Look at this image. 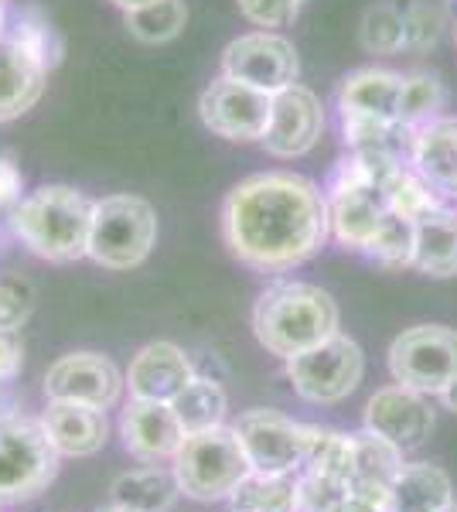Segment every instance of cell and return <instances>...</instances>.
<instances>
[{
    "label": "cell",
    "instance_id": "cell-16",
    "mask_svg": "<svg viewBox=\"0 0 457 512\" xmlns=\"http://www.w3.org/2000/svg\"><path fill=\"white\" fill-rule=\"evenodd\" d=\"M41 427L52 437L55 451L65 458H93L110 441V424L106 410L89 407V403H69V400H48Z\"/></svg>",
    "mask_w": 457,
    "mask_h": 512
},
{
    "label": "cell",
    "instance_id": "cell-19",
    "mask_svg": "<svg viewBox=\"0 0 457 512\" xmlns=\"http://www.w3.org/2000/svg\"><path fill=\"white\" fill-rule=\"evenodd\" d=\"M400 89L403 76L386 69H359L342 82L338 93V106L342 117H359V120H382V123H400Z\"/></svg>",
    "mask_w": 457,
    "mask_h": 512
},
{
    "label": "cell",
    "instance_id": "cell-18",
    "mask_svg": "<svg viewBox=\"0 0 457 512\" xmlns=\"http://www.w3.org/2000/svg\"><path fill=\"white\" fill-rule=\"evenodd\" d=\"M45 86L48 65L35 52H28L21 41L0 35V123L24 117L45 96Z\"/></svg>",
    "mask_w": 457,
    "mask_h": 512
},
{
    "label": "cell",
    "instance_id": "cell-41",
    "mask_svg": "<svg viewBox=\"0 0 457 512\" xmlns=\"http://www.w3.org/2000/svg\"><path fill=\"white\" fill-rule=\"evenodd\" d=\"M99 512H134V509H123V506H116V502H113V506H106V509H99Z\"/></svg>",
    "mask_w": 457,
    "mask_h": 512
},
{
    "label": "cell",
    "instance_id": "cell-42",
    "mask_svg": "<svg viewBox=\"0 0 457 512\" xmlns=\"http://www.w3.org/2000/svg\"><path fill=\"white\" fill-rule=\"evenodd\" d=\"M4 14H7V0H0V31H4Z\"/></svg>",
    "mask_w": 457,
    "mask_h": 512
},
{
    "label": "cell",
    "instance_id": "cell-17",
    "mask_svg": "<svg viewBox=\"0 0 457 512\" xmlns=\"http://www.w3.org/2000/svg\"><path fill=\"white\" fill-rule=\"evenodd\" d=\"M191 376H195V369H191L185 349H178L174 342H151L134 355L127 369L130 400L171 403Z\"/></svg>",
    "mask_w": 457,
    "mask_h": 512
},
{
    "label": "cell",
    "instance_id": "cell-22",
    "mask_svg": "<svg viewBox=\"0 0 457 512\" xmlns=\"http://www.w3.org/2000/svg\"><path fill=\"white\" fill-rule=\"evenodd\" d=\"M451 502V475L430 461H406L393 482V512H440Z\"/></svg>",
    "mask_w": 457,
    "mask_h": 512
},
{
    "label": "cell",
    "instance_id": "cell-3",
    "mask_svg": "<svg viewBox=\"0 0 457 512\" xmlns=\"http://www.w3.org/2000/svg\"><path fill=\"white\" fill-rule=\"evenodd\" d=\"M93 202L69 185H45L11 209V233L31 253L52 263H72L89 250Z\"/></svg>",
    "mask_w": 457,
    "mask_h": 512
},
{
    "label": "cell",
    "instance_id": "cell-34",
    "mask_svg": "<svg viewBox=\"0 0 457 512\" xmlns=\"http://www.w3.org/2000/svg\"><path fill=\"white\" fill-rule=\"evenodd\" d=\"M31 308H35V294H31V287L24 280H0V328L21 332V325L31 318Z\"/></svg>",
    "mask_w": 457,
    "mask_h": 512
},
{
    "label": "cell",
    "instance_id": "cell-13",
    "mask_svg": "<svg viewBox=\"0 0 457 512\" xmlns=\"http://www.w3.org/2000/svg\"><path fill=\"white\" fill-rule=\"evenodd\" d=\"M324 134V110L321 99L307 86H287L273 93V110L267 134H263V147L273 158H301V154L314 151V144Z\"/></svg>",
    "mask_w": 457,
    "mask_h": 512
},
{
    "label": "cell",
    "instance_id": "cell-5",
    "mask_svg": "<svg viewBox=\"0 0 457 512\" xmlns=\"http://www.w3.org/2000/svg\"><path fill=\"white\" fill-rule=\"evenodd\" d=\"M58 461L62 454L41 420L0 414V506H18L45 492L58 475Z\"/></svg>",
    "mask_w": 457,
    "mask_h": 512
},
{
    "label": "cell",
    "instance_id": "cell-39",
    "mask_svg": "<svg viewBox=\"0 0 457 512\" xmlns=\"http://www.w3.org/2000/svg\"><path fill=\"white\" fill-rule=\"evenodd\" d=\"M110 4H116L120 11H137V7H147V4H154V0H110Z\"/></svg>",
    "mask_w": 457,
    "mask_h": 512
},
{
    "label": "cell",
    "instance_id": "cell-30",
    "mask_svg": "<svg viewBox=\"0 0 457 512\" xmlns=\"http://www.w3.org/2000/svg\"><path fill=\"white\" fill-rule=\"evenodd\" d=\"M362 45L376 55H396L400 48H406L403 14L393 4L369 7L362 21Z\"/></svg>",
    "mask_w": 457,
    "mask_h": 512
},
{
    "label": "cell",
    "instance_id": "cell-7",
    "mask_svg": "<svg viewBox=\"0 0 457 512\" xmlns=\"http://www.w3.org/2000/svg\"><path fill=\"white\" fill-rule=\"evenodd\" d=\"M362 376L365 355L359 342H352L342 332H335L331 338H324L321 345H314V349L287 359V379L294 386V393L307 403H318V407L348 400L359 390Z\"/></svg>",
    "mask_w": 457,
    "mask_h": 512
},
{
    "label": "cell",
    "instance_id": "cell-33",
    "mask_svg": "<svg viewBox=\"0 0 457 512\" xmlns=\"http://www.w3.org/2000/svg\"><path fill=\"white\" fill-rule=\"evenodd\" d=\"M403 31H406V48H417V52H427V48L437 45L440 31H444V14L434 4H413L406 7L403 14Z\"/></svg>",
    "mask_w": 457,
    "mask_h": 512
},
{
    "label": "cell",
    "instance_id": "cell-27",
    "mask_svg": "<svg viewBox=\"0 0 457 512\" xmlns=\"http://www.w3.org/2000/svg\"><path fill=\"white\" fill-rule=\"evenodd\" d=\"M352 458H355V444L352 434L342 431H328V427H314L307 437V454L301 472L331 478V482H352Z\"/></svg>",
    "mask_w": 457,
    "mask_h": 512
},
{
    "label": "cell",
    "instance_id": "cell-44",
    "mask_svg": "<svg viewBox=\"0 0 457 512\" xmlns=\"http://www.w3.org/2000/svg\"><path fill=\"white\" fill-rule=\"evenodd\" d=\"M454 35H457V28H454Z\"/></svg>",
    "mask_w": 457,
    "mask_h": 512
},
{
    "label": "cell",
    "instance_id": "cell-26",
    "mask_svg": "<svg viewBox=\"0 0 457 512\" xmlns=\"http://www.w3.org/2000/svg\"><path fill=\"white\" fill-rule=\"evenodd\" d=\"M171 410H174V417H178L181 431L195 434V431L219 427L222 420H226L229 400H226V390H222L215 379L191 376L178 390V396L171 400Z\"/></svg>",
    "mask_w": 457,
    "mask_h": 512
},
{
    "label": "cell",
    "instance_id": "cell-8",
    "mask_svg": "<svg viewBox=\"0 0 457 512\" xmlns=\"http://www.w3.org/2000/svg\"><path fill=\"white\" fill-rule=\"evenodd\" d=\"M389 373L420 393H440L457 376V332L444 325H417L389 345Z\"/></svg>",
    "mask_w": 457,
    "mask_h": 512
},
{
    "label": "cell",
    "instance_id": "cell-28",
    "mask_svg": "<svg viewBox=\"0 0 457 512\" xmlns=\"http://www.w3.org/2000/svg\"><path fill=\"white\" fill-rule=\"evenodd\" d=\"M188 21L185 0H154L147 7L127 11V31L144 45H164V41L178 38Z\"/></svg>",
    "mask_w": 457,
    "mask_h": 512
},
{
    "label": "cell",
    "instance_id": "cell-21",
    "mask_svg": "<svg viewBox=\"0 0 457 512\" xmlns=\"http://www.w3.org/2000/svg\"><path fill=\"white\" fill-rule=\"evenodd\" d=\"M413 267L430 277L457 274V212L437 209L417 219V246H413Z\"/></svg>",
    "mask_w": 457,
    "mask_h": 512
},
{
    "label": "cell",
    "instance_id": "cell-29",
    "mask_svg": "<svg viewBox=\"0 0 457 512\" xmlns=\"http://www.w3.org/2000/svg\"><path fill=\"white\" fill-rule=\"evenodd\" d=\"M437 110H444V86H440V79L430 76V72L403 76L400 113H396V120L406 123V127H420V123L434 120Z\"/></svg>",
    "mask_w": 457,
    "mask_h": 512
},
{
    "label": "cell",
    "instance_id": "cell-38",
    "mask_svg": "<svg viewBox=\"0 0 457 512\" xmlns=\"http://www.w3.org/2000/svg\"><path fill=\"white\" fill-rule=\"evenodd\" d=\"M437 396L444 400V407H447V410H454V414H457V376H454L451 383H447Z\"/></svg>",
    "mask_w": 457,
    "mask_h": 512
},
{
    "label": "cell",
    "instance_id": "cell-11",
    "mask_svg": "<svg viewBox=\"0 0 457 512\" xmlns=\"http://www.w3.org/2000/svg\"><path fill=\"white\" fill-rule=\"evenodd\" d=\"M273 110V96L256 86L236 79H215L198 99V113L202 123L219 134L222 140H236V144H249V140H263Z\"/></svg>",
    "mask_w": 457,
    "mask_h": 512
},
{
    "label": "cell",
    "instance_id": "cell-4",
    "mask_svg": "<svg viewBox=\"0 0 457 512\" xmlns=\"http://www.w3.org/2000/svg\"><path fill=\"white\" fill-rule=\"evenodd\" d=\"M171 461L178 489L195 502L229 499L232 489L239 485V478L249 472L239 434L226 424L185 434V441H181V448Z\"/></svg>",
    "mask_w": 457,
    "mask_h": 512
},
{
    "label": "cell",
    "instance_id": "cell-9",
    "mask_svg": "<svg viewBox=\"0 0 457 512\" xmlns=\"http://www.w3.org/2000/svg\"><path fill=\"white\" fill-rule=\"evenodd\" d=\"M232 431L239 434L253 472H301L311 424H297L280 410L256 407L246 410Z\"/></svg>",
    "mask_w": 457,
    "mask_h": 512
},
{
    "label": "cell",
    "instance_id": "cell-20",
    "mask_svg": "<svg viewBox=\"0 0 457 512\" xmlns=\"http://www.w3.org/2000/svg\"><path fill=\"white\" fill-rule=\"evenodd\" d=\"M410 161L434 192L457 195V120H430L417 127Z\"/></svg>",
    "mask_w": 457,
    "mask_h": 512
},
{
    "label": "cell",
    "instance_id": "cell-1",
    "mask_svg": "<svg viewBox=\"0 0 457 512\" xmlns=\"http://www.w3.org/2000/svg\"><path fill=\"white\" fill-rule=\"evenodd\" d=\"M328 233V198L314 181L287 171L239 181L222 205V236L229 253L263 274H280L311 260Z\"/></svg>",
    "mask_w": 457,
    "mask_h": 512
},
{
    "label": "cell",
    "instance_id": "cell-43",
    "mask_svg": "<svg viewBox=\"0 0 457 512\" xmlns=\"http://www.w3.org/2000/svg\"><path fill=\"white\" fill-rule=\"evenodd\" d=\"M440 512H457V502H451V506H447V509H440Z\"/></svg>",
    "mask_w": 457,
    "mask_h": 512
},
{
    "label": "cell",
    "instance_id": "cell-31",
    "mask_svg": "<svg viewBox=\"0 0 457 512\" xmlns=\"http://www.w3.org/2000/svg\"><path fill=\"white\" fill-rule=\"evenodd\" d=\"M11 38L21 41L28 52H35L38 59L48 65V69H52V65L58 62V55H62V45H58L52 24L41 18L38 11H24L18 18V24L11 28Z\"/></svg>",
    "mask_w": 457,
    "mask_h": 512
},
{
    "label": "cell",
    "instance_id": "cell-15",
    "mask_svg": "<svg viewBox=\"0 0 457 512\" xmlns=\"http://www.w3.org/2000/svg\"><path fill=\"white\" fill-rule=\"evenodd\" d=\"M123 448L134 458L157 465V461H171L178 454L185 431H181L178 417H174L171 403L157 400H130L120 417Z\"/></svg>",
    "mask_w": 457,
    "mask_h": 512
},
{
    "label": "cell",
    "instance_id": "cell-23",
    "mask_svg": "<svg viewBox=\"0 0 457 512\" xmlns=\"http://www.w3.org/2000/svg\"><path fill=\"white\" fill-rule=\"evenodd\" d=\"M355 444V458H352V489H382L393 492L396 475L403 472V448L393 444L389 437H382L376 431H359L352 434Z\"/></svg>",
    "mask_w": 457,
    "mask_h": 512
},
{
    "label": "cell",
    "instance_id": "cell-14",
    "mask_svg": "<svg viewBox=\"0 0 457 512\" xmlns=\"http://www.w3.org/2000/svg\"><path fill=\"white\" fill-rule=\"evenodd\" d=\"M365 427L382 437H389L400 448H417L434 431V407L427 393L413 386H382L365 403Z\"/></svg>",
    "mask_w": 457,
    "mask_h": 512
},
{
    "label": "cell",
    "instance_id": "cell-35",
    "mask_svg": "<svg viewBox=\"0 0 457 512\" xmlns=\"http://www.w3.org/2000/svg\"><path fill=\"white\" fill-rule=\"evenodd\" d=\"M307 0H239V11L256 28H284L301 14Z\"/></svg>",
    "mask_w": 457,
    "mask_h": 512
},
{
    "label": "cell",
    "instance_id": "cell-6",
    "mask_svg": "<svg viewBox=\"0 0 457 512\" xmlns=\"http://www.w3.org/2000/svg\"><path fill=\"white\" fill-rule=\"evenodd\" d=\"M157 239V216L151 202L137 195H110L93 202L89 250L99 267L130 270L151 256Z\"/></svg>",
    "mask_w": 457,
    "mask_h": 512
},
{
    "label": "cell",
    "instance_id": "cell-25",
    "mask_svg": "<svg viewBox=\"0 0 457 512\" xmlns=\"http://www.w3.org/2000/svg\"><path fill=\"white\" fill-rule=\"evenodd\" d=\"M232 512H297V472H249L229 495Z\"/></svg>",
    "mask_w": 457,
    "mask_h": 512
},
{
    "label": "cell",
    "instance_id": "cell-10",
    "mask_svg": "<svg viewBox=\"0 0 457 512\" xmlns=\"http://www.w3.org/2000/svg\"><path fill=\"white\" fill-rule=\"evenodd\" d=\"M297 72H301L297 48L284 35H270V31H253L229 41L222 52V76L256 86L270 96L294 86Z\"/></svg>",
    "mask_w": 457,
    "mask_h": 512
},
{
    "label": "cell",
    "instance_id": "cell-32",
    "mask_svg": "<svg viewBox=\"0 0 457 512\" xmlns=\"http://www.w3.org/2000/svg\"><path fill=\"white\" fill-rule=\"evenodd\" d=\"M348 499L345 482L301 472L297 475V512H335Z\"/></svg>",
    "mask_w": 457,
    "mask_h": 512
},
{
    "label": "cell",
    "instance_id": "cell-24",
    "mask_svg": "<svg viewBox=\"0 0 457 512\" xmlns=\"http://www.w3.org/2000/svg\"><path fill=\"white\" fill-rule=\"evenodd\" d=\"M110 492H113L116 506L134 509V512H168L174 506V499L181 495L174 472H164V468H157V465L123 472L113 482Z\"/></svg>",
    "mask_w": 457,
    "mask_h": 512
},
{
    "label": "cell",
    "instance_id": "cell-12",
    "mask_svg": "<svg viewBox=\"0 0 457 512\" xmlns=\"http://www.w3.org/2000/svg\"><path fill=\"white\" fill-rule=\"evenodd\" d=\"M127 376L116 369L113 359L99 352H69L52 362L45 373V396L48 400L89 403V407L110 410L120 400Z\"/></svg>",
    "mask_w": 457,
    "mask_h": 512
},
{
    "label": "cell",
    "instance_id": "cell-40",
    "mask_svg": "<svg viewBox=\"0 0 457 512\" xmlns=\"http://www.w3.org/2000/svg\"><path fill=\"white\" fill-rule=\"evenodd\" d=\"M335 512H376V509L362 506V502H355V499H345V502H342V506H338Z\"/></svg>",
    "mask_w": 457,
    "mask_h": 512
},
{
    "label": "cell",
    "instance_id": "cell-36",
    "mask_svg": "<svg viewBox=\"0 0 457 512\" xmlns=\"http://www.w3.org/2000/svg\"><path fill=\"white\" fill-rule=\"evenodd\" d=\"M24 366V342L21 332H11V328H0V386L14 383L21 376Z\"/></svg>",
    "mask_w": 457,
    "mask_h": 512
},
{
    "label": "cell",
    "instance_id": "cell-2",
    "mask_svg": "<svg viewBox=\"0 0 457 512\" xmlns=\"http://www.w3.org/2000/svg\"><path fill=\"white\" fill-rule=\"evenodd\" d=\"M253 332L263 349L287 362L338 332V304L321 287L284 280L260 294Z\"/></svg>",
    "mask_w": 457,
    "mask_h": 512
},
{
    "label": "cell",
    "instance_id": "cell-37",
    "mask_svg": "<svg viewBox=\"0 0 457 512\" xmlns=\"http://www.w3.org/2000/svg\"><path fill=\"white\" fill-rule=\"evenodd\" d=\"M21 168L14 164V158L0 154V209H14L21 202Z\"/></svg>",
    "mask_w": 457,
    "mask_h": 512
}]
</instances>
